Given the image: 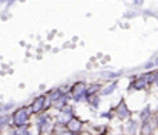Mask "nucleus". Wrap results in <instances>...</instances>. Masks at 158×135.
I'll return each instance as SVG.
<instances>
[{
    "label": "nucleus",
    "mask_w": 158,
    "mask_h": 135,
    "mask_svg": "<svg viewBox=\"0 0 158 135\" xmlns=\"http://www.w3.org/2000/svg\"><path fill=\"white\" fill-rule=\"evenodd\" d=\"M28 135H29V134H28Z\"/></svg>",
    "instance_id": "4be33fe9"
},
{
    "label": "nucleus",
    "mask_w": 158,
    "mask_h": 135,
    "mask_svg": "<svg viewBox=\"0 0 158 135\" xmlns=\"http://www.w3.org/2000/svg\"><path fill=\"white\" fill-rule=\"evenodd\" d=\"M63 94V91L61 89H58V88H54V89H51L46 95H48V98L51 100V103H55L57 100H58V97Z\"/></svg>",
    "instance_id": "9b49d317"
},
{
    "label": "nucleus",
    "mask_w": 158,
    "mask_h": 135,
    "mask_svg": "<svg viewBox=\"0 0 158 135\" xmlns=\"http://www.w3.org/2000/svg\"><path fill=\"white\" fill-rule=\"evenodd\" d=\"M74 117V111H72V108L69 106V108H63L61 111H60V114L57 115V124H60V126H66V123L71 120Z\"/></svg>",
    "instance_id": "7ed1b4c3"
},
{
    "label": "nucleus",
    "mask_w": 158,
    "mask_h": 135,
    "mask_svg": "<svg viewBox=\"0 0 158 135\" xmlns=\"http://www.w3.org/2000/svg\"><path fill=\"white\" fill-rule=\"evenodd\" d=\"M149 85L146 83V80H144V77L143 75H140V77H137L132 83H131V86H129V91H140V89H144V88H148Z\"/></svg>",
    "instance_id": "0eeeda50"
},
{
    "label": "nucleus",
    "mask_w": 158,
    "mask_h": 135,
    "mask_svg": "<svg viewBox=\"0 0 158 135\" xmlns=\"http://www.w3.org/2000/svg\"><path fill=\"white\" fill-rule=\"evenodd\" d=\"M85 100H88V103L92 106V108H98V104H100V98H98V95L97 94H94V95H88Z\"/></svg>",
    "instance_id": "ddd939ff"
},
{
    "label": "nucleus",
    "mask_w": 158,
    "mask_h": 135,
    "mask_svg": "<svg viewBox=\"0 0 158 135\" xmlns=\"http://www.w3.org/2000/svg\"><path fill=\"white\" fill-rule=\"evenodd\" d=\"M149 115H151V109L149 108H144L143 111H141V114H140V117H141V120L144 121V120H148L149 118Z\"/></svg>",
    "instance_id": "f3484780"
},
{
    "label": "nucleus",
    "mask_w": 158,
    "mask_h": 135,
    "mask_svg": "<svg viewBox=\"0 0 158 135\" xmlns=\"http://www.w3.org/2000/svg\"><path fill=\"white\" fill-rule=\"evenodd\" d=\"M115 112H117L118 118H121V120H126V118L131 117V111H129V108H127V104H126L124 100H120L118 106L115 108Z\"/></svg>",
    "instance_id": "39448f33"
},
{
    "label": "nucleus",
    "mask_w": 158,
    "mask_h": 135,
    "mask_svg": "<svg viewBox=\"0 0 158 135\" xmlns=\"http://www.w3.org/2000/svg\"><path fill=\"white\" fill-rule=\"evenodd\" d=\"M81 135H91V134H81Z\"/></svg>",
    "instance_id": "412c9836"
},
{
    "label": "nucleus",
    "mask_w": 158,
    "mask_h": 135,
    "mask_svg": "<svg viewBox=\"0 0 158 135\" xmlns=\"http://www.w3.org/2000/svg\"><path fill=\"white\" fill-rule=\"evenodd\" d=\"M81 126H83V123H81V120H78L77 117H72V118L66 123V128H68L71 132H74V134H78V132L81 131Z\"/></svg>",
    "instance_id": "423d86ee"
},
{
    "label": "nucleus",
    "mask_w": 158,
    "mask_h": 135,
    "mask_svg": "<svg viewBox=\"0 0 158 135\" xmlns=\"http://www.w3.org/2000/svg\"><path fill=\"white\" fill-rule=\"evenodd\" d=\"M154 83H155V85L158 86V72H157V77H155V82H154Z\"/></svg>",
    "instance_id": "aec40b11"
},
{
    "label": "nucleus",
    "mask_w": 158,
    "mask_h": 135,
    "mask_svg": "<svg viewBox=\"0 0 158 135\" xmlns=\"http://www.w3.org/2000/svg\"><path fill=\"white\" fill-rule=\"evenodd\" d=\"M143 77H144V80H146V83L151 86L154 82H155V77H157V71H151V72H146V74H143Z\"/></svg>",
    "instance_id": "4468645a"
},
{
    "label": "nucleus",
    "mask_w": 158,
    "mask_h": 135,
    "mask_svg": "<svg viewBox=\"0 0 158 135\" xmlns=\"http://www.w3.org/2000/svg\"><path fill=\"white\" fill-rule=\"evenodd\" d=\"M49 124H51V118L49 117H42L39 120V128H40V132H46L49 129Z\"/></svg>",
    "instance_id": "1a4fd4ad"
},
{
    "label": "nucleus",
    "mask_w": 158,
    "mask_h": 135,
    "mask_svg": "<svg viewBox=\"0 0 158 135\" xmlns=\"http://www.w3.org/2000/svg\"><path fill=\"white\" fill-rule=\"evenodd\" d=\"M137 132V123L135 121H127L126 124H124V134L126 135H134Z\"/></svg>",
    "instance_id": "9d476101"
},
{
    "label": "nucleus",
    "mask_w": 158,
    "mask_h": 135,
    "mask_svg": "<svg viewBox=\"0 0 158 135\" xmlns=\"http://www.w3.org/2000/svg\"><path fill=\"white\" fill-rule=\"evenodd\" d=\"M157 126H158V124H157Z\"/></svg>",
    "instance_id": "5701e85b"
},
{
    "label": "nucleus",
    "mask_w": 158,
    "mask_h": 135,
    "mask_svg": "<svg viewBox=\"0 0 158 135\" xmlns=\"http://www.w3.org/2000/svg\"><path fill=\"white\" fill-rule=\"evenodd\" d=\"M45 100H46V95H39V97L31 103L29 112H31V114H39V112H42L43 108H45Z\"/></svg>",
    "instance_id": "20e7f679"
},
{
    "label": "nucleus",
    "mask_w": 158,
    "mask_h": 135,
    "mask_svg": "<svg viewBox=\"0 0 158 135\" xmlns=\"http://www.w3.org/2000/svg\"><path fill=\"white\" fill-rule=\"evenodd\" d=\"M152 129H154V124L149 121V118L144 120V121H143V126H141V134L143 135H151L152 134Z\"/></svg>",
    "instance_id": "f8f14e48"
},
{
    "label": "nucleus",
    "mask_w": 158,
    "mask_h": 135,
    "mask_svg": "<svg viewBox=\"0 0 158 135\" xmlns=\"http://www.w3.org/2000/svg\"><path fill=\"white\" fill-rule=\"evenodd\" d=\"M29 109L28 108H19L17 111H14L12 114V124L15 128H22V126H28V120H29Z\"/></svg>",
    "instance_id": "f257e3e1"
},
{
    "label": "nucleus",
    "mask_w": 158,
    "mask_h": 135,
    "mask_svg": "<svg viewBox=\"0 0 158 135\" xmlns=\"http://www.w3.org/2000/svg\"><path fill=\"white\" fill-rule=\"evenodd\" d=\"M152 66H158V58L154 60L152 63H148V65H146V68H152Z\"/></svg>",
    "instance_id": "6ab92c4d"
},
{
    "label": "nucleus",
    "mask_w": 158,
    "mask_h": 135,
    "mask_svg": "<svg viewBox=\"0 0 158 135\" xmlns=\"http://www.w3.org/2000/svg\"><path fill=\"white\" fill-rule=\"evenodd\" d=\"M100 91V85H92V88H86V97L88 95H94Z\"/></svg>",
    "instance_id": "dca6fc26"
},
{
    "label": "nucleus",
    "mask_w": 158,
    "mask_h": 135,
    "mask_svg": "<svg viewBox=\"0 0 158 135\" xmlns=\"http://www.w3.org/2000/svg\"><path fill=\"white\" fill-rule=\"evenodd\" d=\"M107 78H117V77H120V74H114V72H109V74H105Z\"/></svg>",
    "instance_id": "a211bd4d"
},
{
    "label": "nucleus",
    "mask_w": 158,
    "mask_h": 135,
    "mask_svg": "<svg viewBox=\"0 0 158 135\" xmlns=\"http://www.w3.org/2000/svg\"><path fill=\"white\" fill-rule=\"evenodd\" d=\"M86 83L85 82H77L72 85L71 88V97L75 100V101H81L86 98Z\"/></svg>",
    "instance_id": "f03ea898"
},
{
    "label": "nucleus",
    "mask_w": 158,
    "mask_h": 135,
    "mask_svg": "<svg viewBox=\"0 0 158 135\" xmlns=\"http://www.w3.org/2000/svg\"><path fill=\"white\" fill-rule=\"evenodd\" d=\"M115 88H117V82H112L107 88H105V89H102V92L105 94V95H109V94H112L114 91H115Z\"/></svg>",
    "instance_id": "2eb2a0df"
},
{
    "label": "nucleus",
    "mask_w": 158,
    "mask_h": 135,
    "mask_svg": "<svg viewBox=\"0 0 158 135\" xmlns=\"http://www.w3.org/2000/svg\"><path fill=\"white\" fill-rule=\"evenodd\" d=\"M52 135H75V134L71 132L66 126H60V124H57V126L52 129Z\"/></svg>",
    "instance_id": "6e6552de"
}]
</instances>
